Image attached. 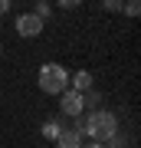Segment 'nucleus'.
Masks as SVG:
<instances>
[{
    "instance_id": "obj_9",
    "label": "nucleus",
    "mask_w": 141,
    "mask_h": 148,
    "mask_svg": "<svg viewBox=\"0 0 141 148\" xmlns=\"http://www.w3.org/2000/svg\"><path fill=\"white\" fill-rule=\"evenodd\" d=\"M49 13H52V7H49V3H43V0H40V3H36V7H33V16H40V20H43V23H46V20H49Z\"/></svg>"
},
{
    "instance_id": "obj_8",
    "label": "nucleus",
    "mask_w": 141,
    "mask_h": 148,
    "mask_svg": "<svg viewBox=\"0 0 141 148\" xmlns=\"http://www.w3.org/2000/svg\"><path fill=\"white\" fill-rule=\"evenodd\" d=\"M102 102V95L95 92V89H89V92H82V109H92L95 112V106Z\"/></svg>"
},
{
    "instance_id": "obj_14",
    "label": "nucleus",
    "mask_w": 141,
    "mask_h": 148,
    "mask_svg": "<svg viewBox=\"0 0 141 148\" xmlns=\"http://www.w3.org/2000/svg\"><path fill=\"white\" fill-rule=\"evenodd\" d=\"M82 148H105L102 142H89V145H82Z\"/></svg>"
},
{
    "instance_id": "obj_13",
    "label": "nucleus",
    "mask_w": 141,
    "mask_h": 148,
    "mask_svg": "<svg viewBox=\"0 0 141 148\" xmlns=\"http://www.w3.org/2000/svg\"><path fill=\"white\" fill-rule=\"evenodd\" d=\"M3 13H10V0H0V16Z\"/></svg>"
},
{
    "instance_id": "obj_6",
    "label": "nucleus",
    "mask_w": 141,
    "mask_h": 148,
    "mask_svg": "<svg viewBox=\"0 0 141 148\" xmlns=\"http://www.w3.org/2000/svg\"><path fill=\"white\" fill-rule=\"evenodd\" d=\"M56 148H82V135L72 128H63V135L56 138Z\"/></svg>"
},
{
    "instance_id": "obj_3",
    "label": "nucleus",
    "mask_w": 141,
    "mask_h": 148,
    "mask_svg": "<svg viewBox=\"0 0 141 148\" xmlns=\"http://www.w3.org/2000/svg\"><path fill=\"white\" fill-rule=\"evenodd\" d=\"M43 27H46V23H43L40 16H33V13H20V16H16V23H13L16 36H23V40L40 36V33H43Z\"/></svg>"
},
{
    "instance_id": "obj_2",
    "label": "nucleus",
    "mask_w": 141,
    "mask_h": 148,
    "mask_svg": "<svg viewBox=\"0 0 141 148\" xmlns=\"http://www.w3.org/2000/svg\"><path fill=\"white\" fill-rule=\"evenodd\" d=\"M40 89L49 95H63L69 89V73L59 63H43L40 66Z\"/></svg>"
},
{
    "instance_id": "obj_12",
    "label": "nucleus",
    "mask_w": 141,
    "mask_h": 148,
    "mask_svg": "<svg viewBox=\"0 0 141 148\" xmlns=\"http://www.w3.org/2000/svg\"><path fill=\"white\" fill-rule=\"evenodd\" d=\"M102 7H105V10H112V13H115V10H121V3H118V0H105Z\"/></svg>"
},
{
    "instance_id": "obj_15",
    "label": "nucleus",
    "mask_w": 141,
    "mask_h": 148,
    "mask_svg": "<svg viewBox=\"0 0 141 148\" xmlns=\"http://www.w3.org/2000/svg\"><path fill=\"white\" fill-rule=\"evenodd\" d=\"M0 56H3V46H0Z\"/></svg>"
},
{
    "instance_id": "obj_5",
    "label": "nucleus",
    "mask_w": 141,
    "mask_h": 148,
    "mask_svg": "<svg viewBox=\"0 0 141 148\" xmlns=\"http://www.w3.org/2000/svg\"><path fill=\"white\" fill-rule=\"evenodd\" d=\"M69 89H72V92H89V89H95L92 73H89V69H79L76 76H69Z\"/></svg>"
},
{
    "instance_id": "obj_7",
    "label": "nucleus",
    "mask_w": 141,
    "mask_h": 148,
    "mask_svg": "<svg viewBox=\"0 0 141 148\" xmlns=\"http://www.w3.org/2000/svg\"><path fill=\"white\" fill-rule=\"evenodd\" d=\"M59 135H63V122H59V119H49V122H43V138L56 142Z\"/></svg>"
},
{
    "instance_id": "obj_11",
    "label": "nucleus",
    "mask_w": 141,
    "mask_h": 148,
    "mask_svg": "<svg viewBox=\"0 0 141 148\" xmlns=\"http://www.w3.org/2000/svg\"><path fill=\"white\" fill-rule=\"evenodd\" d=\"M138 10H141V7L135 3V0H131V3H125V13H128V16H138Z\"/></svg>"
},
{
    "instance_id": "obj_10",
    "label": "nucleus",
    "mask_w": 141,
    "mask_h": 148,
    "mask_svg": "<svg viewBox=\"0 0 141 148\" xmlns=\"http://www.w3.org/2000/svg\"><path fill=\"white\" fill-rule=\"evenodd\" d=\"M105 148H128V138L121 135V132H115V135L108 138V142H105Z\"/></svg>"
},
{
    "instance_id": "obj_4",
    "label": "nucleus",
    "mask_w": 141,
    "mask_h": 148,
    "mask_svg": "<svg viewBox=\"0 0 141 148\" xmlns=\"http://www.w3.org/2000/svg\"><path fill=\"white\" fill-rule=\"evenodd\" d=\"M59 109H63V115H85V109H82V92H72V89H66L63 95H59Z\"/></svg>"
},
{
    "instance_id": "obj_1",
    "label": "nucleus",
    "mask_w": 141,
    "mask_h": 148,
    "mask_svg": "<svg viewBox=\"0 0 141 148\" xmlns=\"http://www.w3.org/2000/svg\"><path fill=\"white\" fill-rule=\"evenodd\" d=\"M72 132H79V135H89L92 142H108L112 135L118 132V119H115V112H108V109H95V112H89V115H79L76 119V128Z\"/></svg>"
}]
</instances>
